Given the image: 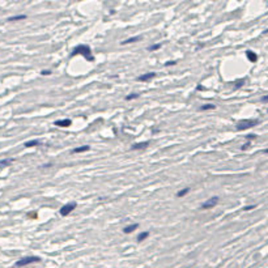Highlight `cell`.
Masks as SVG:
<instances>
[{"label":"cell","mask_w":268,"mask_h":268,"mask_svg":"<svg viewBox=\"0 0 268 268\" xmlns=\"http://www.w3.org/2000/svg\"><path fill=\"white\" fill-rule=\"evenodd\" d=\"M245 81H246V80H245V79H241V80H237V81H235V85H234V88H241V86H243V84H245Z\"/></svg>","instance_id":"obj_21"},{"label":"cell","mask_w":268,"mask_h":268,"mask_svg":"<svg viewBox=\"0 0 268 268\" xmlns=\"http://www.w3.org/2000/svg\"><path fill=\"white\" fill-rule=\"evenodd\" d=\"M13 158H5V160H0V167H5V166H9L11 163L13 162Z\"/></svg>","instance_id":"obj_15"},{"label":"cell","mask_w":268,"mask_h":268,"mask_svg":"<svg viewBox=\"0 0 268 268\" xmlns=\"http://www.w3.org/2000/svg\"><path fill=\"white\" fill-rule=\"evenodd\" d=\"M149 145V141H144V143H137V144H133L131 147L132 151H141V149H145Z\"/></svg>","instance_id":"obj_8"},{"label":"cell","mask_w":268,"mask_h":268,"mask_svg":"<svg viewBox=\"0 0 268 268\" xmlns=\"http://www.w3.org/2000/svg\"><path fill=\"white\" fill-rule=\"evenodd\" d=\"M256 205H247V207H245L243 208V211H251V209H254Z\"/></svg>","instance_id":"obj_26"},{"label":"cell","mask_w":268,"mask_h":268,"mask_svg":"<svg viewBox=\"0 0 268 268\" xmlns=\"http://www.w3.org/2000/svg\"><path fill=\"white\" fill-rule=\"evenodd\" d=\"M260 99H262V102H268V94L267 96H263Z\"/></svg>","instance_id":"obj_27"},{"label":"cell","mask_w":268,"mask_h":268,"mask_svg":"<svg viewBox=\"0 0 268 268\" xmlns=\"http://www.w3.org/2000/svg\"><path fill=\"white\" fill-rule=\"evenodd\" d=\"M41 262V258L39 256H25V258L20 259L19 262H16V267H25L28 264H31V263H38Z\"/></svg>","instance_id":"obj_3"},{"label":"cell","mask_w":268,"mask_h":268,"mask_svg":"<svg viewBox=\"0 0 268 268\" xmlns=\"http://www.w3.org/2000/svg\"><path fill=\"white\" fill-rule=\"evenodd\" d=\"M249 148H250V141L246 143L245 145H242V147H241V149H242V151H246V149H249Z\"/></svg>","instance_id":"obj_25"},{"label":"cell","mask_w":268,"mask_h":268,"mask_svg":"<svg viewBox=\"0 0 268 268\" xmlns=\"http://www.w3.org/2000/svg\"><path fill=\"white\" fill-rule=\"evenodd\" d=\"M246 56H247V59H249L251 63H255L256 60H258V55H256L254 51H251V50L246 51Z\"/></svg>","instance_id":"obj_10"},{"label":"cell","mask_w":268,"mask_h":268,"mask_svg":"<svg viewBox=\"0 0 268 268\" xmlns=\"http://www.w3.org/2000/svg\"><path fill=\"white\" fill-rule=\"evenodd\" d=\"M161 49V45L160 43H157V45H151V46L148 47V51H156V50Z\"/></svg>","instance_id":"obj_20"},{"label":"cell","mask_w":268,"mask_h":268,"mask_svg":"<svg viewBox=\"0 0 268 268\" xmlns=\"http://www.w3.org/2000/svg\"><path fill=\"white\" fill-rule=\"evenodd\" d=\"M88 151H90V147H89V145H83V147L75 148V149H73V153H83V152H88Z\"/></svg>","instance_id":"obj_12"},{"label":"cell","mask_w":268,"mask_h":268,"mask_svg":"<svg viewBox=\"0 0 268 268\" xmlns=\"http://www.w3.org/2000/svg\"><path fill=\"white\" fill-rule=\"evenodd\" d=\"M55 126H58V127H63V128H67V127H69L72 124V120L71 119H62V120H56L55 123Z\"/></svg>","instance_id":"obj_7"},{"label":"cell","mask_w":268,"mask_h":268,"mask_svg":"<svg viewBox=\"0 0 268 268\" xmlns=\"http://www.w3.org/2000/svg\"><path fill=\"white\" fill-rule=\"evenodd\" d=\"M259 124L258 119H242L237 123V129L238 131H245V129H249L251 127Z\"/></svg>","instance_id":"obj_2"},{"label":"cell","mask_w":268,"mask_h":268,"mask_svg":"<svg viewBox=\"0 0 268 268\" xmlns=\"http://www.w3.org/2000/svg\"><path fill=\"white\" fill-rule=\"evenodd\" d=\"M139 228V224H131V225H127L123 228V233L124 234H131L133 230H136V229Z\"/></svg>","instance_id":"obj_9"},{"label":"cell","mask_w":268,"mask_h":268,"mask_svg":"<svg viewBox=\"0 0 268 268\" xmlns=\"http://www.w3.org/2000/svg\"><path fill=\"white\" fill-rule=\"evenodd\" d=\"M255 139H256V135H253V133L246 136V140H249V141H250V140H255Z\"/></svg>","instance_id":"obj_23"},{"label":"cell","mask_w":268,"mask_h":268,"mask_svg":"<svg viewBox=\"0 0 268 268\" xmlns=\"http://www.w3.org/2000/svg\"><path fill=\"white\" fill-rule=\"evenodd\" d=\"M139 96H140L139 93H131V94H129V96H127V97H126V99H127V101H131V99L139 98Z\"/></svg>","instance_id":"obj_19"},{"label":"cell","mask_w":268,"mask_h":268,"mask_svg":"<svg viewBox=\"0 0 268 268\" xmlns=\"http://www.w3.org/2000/svg\"><path fill=\"white\" fill-rule=\"evenodd\" d=\"M76 55H83L88 62H93L94 60L92 50H90V47L88 45H77L71 53V56H76Z\"/></svg>","instance_id":"obj_1"},{"label":"cell","mask_w":268,"mask_h":268,"mask_svg":"<svg viewBox=\"0 0 268 268\" xmlns=\"http://www.w3.org/2000/svg\"><path fill=\"white\" fill-rule=\"evenodd\" d=\"M190 192V187H186V188H182L181 191L177 192V197H183L185 195H187Z\"/></svg>","instance_id":"obj_16"},{"label":"cell","mask_w":268,"mask_h":268,"mask_svg":"<svg viewBox=\"0 0 268 268\" xmlns=\"http://www.w3.org/2000/svg\"><path fill=\"white\" fill-rule=\"evenodd\" d=\"M141 39V35H137V37H132V38H128V39H124L120 42V45H128V43H135V42H139Z\"/></svg>","instance_id":"obj_11"},{"label":"cell","mask_w":268,"mask_h":268,"mask_svg":"<svg viewBox=\"0 0 268 268\" xmlns=\"http://www.w3.org/2000/svg\"><path fill=\"white\" fill-rule=\"evenodd\" d=\"M154 77H156V72H148V73L140 75V76L137 77V80L139 81H151Z\"/></svg>","instance_id":"obj_6"},{"label":"cell","mask_w":268,"mask_h":268,"mask_svg":"<svg viewBox=\"0 0 268 268\" xmlns=\"http://www.w3.org/2000/svg\"><path fill=\"white\" fill-rule=\"evenodd\" d=\"M216 109V105H212V103H207V105H203L200 107L201 111H205V110H215Z\"/></svg>","instance_id":"obj_18"},{"label":"cell","mask_w":268,"mask_h":268,"mask_svg":"<svg viewBox=\"0 0 268 268\" xmlns=\"http://www.w3.org/2000/svg\"><path fill=\"white\" fill-rule=\"evenodd\" d=\"M175 64H177L175 60H169V62L165 63V67H171V65H175Z\"/></svg>","instance_id":"obj_22"},{"label":"cell","mask_w":268,"mask_h":268,"mask_svg":"<svg viewBox=\"0 0 268 268\" xmlns=\"http://www.w3.org/2000/svg\"><path fill=\"white\" fill-rule=\"evenodd\" d=\"M39 144H41V141L38 139H35V140L26 141V143H25V147H26V148H31V147H37V145H39Z\"/></svg>","instance_id":"obj_14"},{"label":"cell","mask_w":268,"mask_h":268,"mask_svg":"<svg viewBox=\"0 0 268 268\" xmlns=\"http://www.w3.org/2000/svg\"><path fill=\"white\" fill-rule=\"evenodd\" d=\"M76 201H71V203H67V204H64V205L59 209V213H60V216H68L69 213L72 212V211L76 208Z\"/></svg>","instance_id":"obj_5"},{"label":"cell","mask_w":268,"mask_h":268,"mask_svg":"<svg viewBox=\"0 0 268 268\" xmlns=\"http://www.w3.org/2000/svg\"><path fill=\"white\" fill-rule=\"evenodd\" d=\"M26 19V15H19V16H13V17H9L8 21H20V20H25Z\"/></svg>","instance_id":"obj_17"},{"label":"cell","mask_w":268,"mask_h":268,"mask_svg":"<svg viewBox=\"0 0 268 268\" xmlns=\"http://www.w3.org/2000/svg\"><path fill=\"white\" fill-rule=\"evenodd\" d=\"M220 199L219 196H212L211 199H207L204 203L200 204V208L201 209H211V208H213V207H216L217 204H219Z\"/></svg>","instance_id":"obj_4"},{"label":"cell","mask_w":268,"mask_h":268,"mask_svg":"<svg viewBox=\"0 0 268 268\" xmlns=\"http://www.w3.org/2000/svg\"><path fill=\"white\" fill-rule=\"evenodd\" d=\"M264 153H268V149H265V151H264Z\"/></svg>","instance_id":"obj_28"},{"label":"cell","mask_w":268,"mask_h":268,"mask_svg":"<svg viewBox=\"0 0 268 268\" xmlns=\"http://www.w3.org/2000/svg\"><path fill=\"white\" fill-rule=\"evenodd\" d=\"M41 73H42L43 76H49V75H51V71H49V69H43Z\"/></svg>","instance_id":"obj_24"},{"label":"cell","mask_w":268,"mask_h":268,"mask_svg":"<svg viewBox=\"0 0 268 268\" xmlns=\"http://www.w3.org/2000/svg\"><path fill=\"white\" fill-rule=\"evenodd\" d=\"M149 237V231H141V233H139V235H137V242H143L144 239H147V238Z\"/></svg>","instance_id":"obj_13"}]
</instances>
